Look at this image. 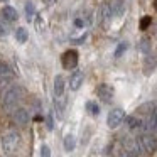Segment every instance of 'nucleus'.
<instances>
[{
	"instance_id": "1",
	"label": "nucleus",
	"mask_w": 157,
	"mask_h": 157,
	"mask_svg": "<svg viewBox=\"0 0 157 157\" xmlns=\"http://www.w3.org/2000/svg\"><path fill=\"white\" fill-rule=\"evenodd\" d=\"M22 98V88L21 86H10V88L5 90L4 98H2V105L7 112H14L17 108V105L21 103Z\"/></svg>"
},
{
	"instance_id": "2",
	"label": "nucleus",
	"mask_w": 157,
	"mask_h": 157,
	"mask_svg": "<svg viewBox=\"0 0 157 157\" xmlns=\"http://www.w3.org/2000/svg\"><path fill=\"white\" fill-rule=\"evenodd\" d=\"M19 145V133L15 130H9L2 137V154L4 155H10Z\"/></svg>"
},
{
	"instance_id": "3",
	"label": "nucleus",
	"mask_w": 157,
	"mask_h": 157,
	"mask_svg": "<svg viewBox=\"0 0 157 157\" xmlns=\"http://www.w3.org/2000/svg\"><path fill=\"white\" fill-rule=\"evenodd\" d=\"M142 130L144 133H152L157 132V106H154V110L147 115L145 120H142Z\"/></svg>"
},
{
	"instance_id": "4",
	"label": "nucleus",
	"mask_w": 157,
	"mask_h": 157,
	"mask_svg": "<svg viewBox=\"0 0 157 157\" xmlns=\"http://www.w3.org/2000/svg\"><path fill=\"white\" fill-rule=\"evenodd\" d=\"M137 140H139L142 152H152V150L157 149V139L150 133H142L140 137H137Z\"/></svg>"
},
{
	"instance_id": "5",
	"label": "nucleus",
	"mask_w": 157,
	"mask_h": 157,
	"mask_svg": "<svg viewBox=\"0 0 157 157\" xmlns=\"http://www.w3.org/2000/svg\"><path fill=\"white\" fill-rule=\"evenodd\" d=\"M123 120H125V112H123L122 108H115V110H112V112L108 113L106 125H108L110 128H117Z\"/></svg>"
},
{
	"instance_id": "6",
	"label": "nucleus",
	"mask_w": 157,
	"mask_h": 157,
	"mask_svg": "<svg viewBox=\"0 0 157 157\" xmlns=\"http://www.w3.org/2000/svg\"><path fill=\"white\" fill-rule=\"evenodd\" d=\"M63 66L66 69H75L78 66V52L75 49H69L63 54Z\"/></svg>"
},
{
	"instance_id": "7",
	"label": "nucleus",
	"mask_w": 157,
	"mask_h": 157,
	"mask_svg": "<svg viewBox=\"0 0 157 157\" xmlns=\"http://www.w3.org/2000/svg\"><path fill=\"white\" fill-rule=\"evenodd\" d=\"M123 149L127 150V152H130L132 155H140V154H144L142 152V149H140V145H139V140H137V137L133 139V137H127L125 140H123Z\"/></svg>"
},
{
	"instance_id": "8",
	"label": "nucleus",
	"mask_w": 157,
	"mask_h": 157,
	"mask_svg": "<svg viewBox=\"0 0 157 157\" xmlns=\"http://www.w3.org/2000/svg\"><path fill=\"white\" fill-rule=\"evenodd\" d=\"M96 95H98V98L101 100V101L110 103L113 100V88L110 85H106V83H103V85H100L98 88H96Z\"/></svg>"
},
{
	"instance_id": "9",
	"label": "nucleus",
	"mask_w": 157,
	"mask_h": 157,
	"mask_svg": "<svg viewBox=\"0 0 157 157\" xmlns=\"http://www.w3.org/2000/svg\"><path fill=\"white\" fill-rule=\"evenodd\" d=\"M157 66V54L155 52H147L145 61H144V73L145 75H150V73L155 69Z\"/></svg>"
},
{
	"instance_id": "10",
	"label": "nucleus",
	"mask_w": 157,
	"mask_h": 157,
	"mask_svg": "<svg viewBox=\"0 0 157 157\" xmlns=\"http://www.w3.org/2000/svg\"><path fill=\"white\" fill-rule=\"evenodd\" d=\"M14 122L17 125H25L29 122V112L25 108H17L14 110Z\"/></svg>"
},
{
	"instance_id": "11",
	"label": "nucleus",
	"mask_w": 157,
	"mask_h": 157,
	"mask_svg": "<svg viewBox=\"0 0 157 157\" xmlns=\"http://www.w3.org/2000/svg\"><path fill=\"white\" fill-rule=\"evenodd\" d=\"M81 83H83V73L81 71H75L71 75V78H69V88H71L73 91H76V90H79Z\"/></svg>"
},
{
	"instance_id": "12",
	"label": "nucleus",
	"mask_w": 157,
	"mask_h": 157,
	"mask_svg": "<svg viewBox=\"0 0 157 157\" xmlns=\"http://www.w3.org/2000/svg\"><path fill=\"white\" fill-rule=\"evenodd\" d=\"M2 17H4L5 21H9V22H14V21H17V19H19V14H17V10H15L14 7L7 5V7L2 9Z\"/></svg>"
},
{
	"instance_id": "13",
	"label": "nucleus",
	"mask_w": 157,
	"mask_h": 157,
	"mask_svg": "<svg viewBox=\"0 0 157 157\" xmlns=\"http://www.w3.org/2000/svg\"><path fill=\"white\" fill-rule=\"evenodd\" d=\"M63 93H64V78L61 75H58L54 78V96L56 98L63 96Z\"/></svg>"
},
{
	"instance_id": "14",
	"label": "nucleus",
	"mask_w": 157,
	"mask_h": 157,
	"mask_svg": "<svg viewBox=\"0 0 157 157\" xmlns=\"http://www.w3.org/2000/svg\"><path fill=\"white\" fill-rule=\"evenodd\" d=\"M64 106H66V100L63 96H58L54 101V110H56L59 118H63V115H64Z\"/></svg>"
},
{
	"instance_id": "15",
	"label": "nucleus",
	"mask_w": 157,
	"mask_h": 157,
	"mask_svg": "<svg viewBox=\"0 0 157 157\" xmlns=\"http://www.w3.org/2000/svg\"><path fill=\"white\" fill-rule=\"evenodd\" d=\"M127 125H128L130 130H139V128H142V120H139L137 117H128L127 118Z\"/></svg>"
},
{
	"instance_id": "16",
	"label": "nucleus",
	"mask_w": 157,
	"mask_h": 157,
	"mask_svg": "<svg viewBox=\"0 0 157 157\" xmlns=\"http://www.w3.org/2000/svg\"><path fill=\"white\" fill-rule=\"evenodd\" d=\"M100 17H101L103 22H108L110 17H112V7L110 5H101V9H100Z\"/></svg>"
},
{
	"instance_id": "17",
	"label": "nucleus",
	"mask_w": 157,
	"mask_h": 157,
	"mask_svg": "<svg viewBox=\"0 0 157 157\" xmlns=\"http://www.w3.org/2000/svg\"><path fill=\"white\" fill-rule=\"evenodd\" d=\"M75 147H76V139L73 135H66L64 137V150L66 152H71Z\"/></svg>"
},
{
	"instance_id": "18",
	"label": "nucleus",
	"mask_w": 157,
	"mask_h": 157,
	"mask_svg": "<svg viewBox=\"0 0 157 157\" xmlns=\"http://www.w3.org/2000/svg\"><path fill=\"white\" fill-rule=\"evenodd\" d=\"M27 37H29V34H27V31H25L24 27H19L17 31H15V39H17L21 44H24V42L27 41Z\"/></svg>"
},
{
	"instance_id": "19",
	"label": "nucleus",
	"mask_w": 157,
	"mask_h": 157,
	"mask_svg": "<svg viewBox=\"0 0 157 157\" xmlns=\"http://www.w3.org/2000/svg\"><path fill=\"white\" fill-rule=\"evenodd\" d=\"M123 10H125V5H123V2H122V0H117V2H115V7L112 9V12H115V15H118V17H120V15L123 14Z\"/></svg>"
},
{
	"instance_id": "20",
	"label": "nucleus",
	"mask_w": 157,
	"mask_h": 157,
	"mask_svg": "<svg viewBox=\"0 0 157 157\" xmlns=\"http://www.w3.org/2000/svg\"><path fill=\"white\" fill-rule=\"evenodd\" d=\"M86 110H88V113H91V115H98V113H100V106L96 105L95 101H88V103H86Z\"/></svg>"
},
{
	"instance_id": "21",
	"label": "nucleus",
	"mask_w": 157,
	"mask_h": 157,
	"mask_svg": "<svg viewBox=\"0 0 157 157\" xmlns=\"http://www.w3.org/2000/svg\"><path fill=\"white\" fill-rule=\"evenodd\" d=\"M7 76H12L10 68H9L7 64H4V63H0V79H2V78H7Z\"/></svg>"
},
{
	"instance_id": "22",
	"label": "nucleus",
	"mask_w": 157,
	"mask_h": 157,
	"mask_svg": "<svg viewBox=\"0 0 157 157\" xmlns=\"http://www.w3.org/2000/svg\"><path fill=\"white\" fill-rule=\"evenodd\" d=\"M139 49L142 52H150V42H149V39H142V41H140V44H139Z\"/></svg>"
},
{
	"instance_id": "23",
	"label": "nucleus",
	"mask_w": 157,
	"mask_h": 157,
	"mask_svg": "<svg viewBox=\"0 0 157 157\" xmlns=\"http://www.w3.org/2000/svg\"><path fill=\"white\" fill-rule=\"evenodd\" d=\"M25 12H27L29 17H32V15H34L36 7H34V4H32V2H25Z\"/></svg>"
},
{
	"instance_id": "24",
	"label": "nucleus",
	"mask_w": 157,
	"mask_h": 157,
	"mask_svg": "<svg viewBox=\"0 0 157 157\" xmlns=\"http://www.w3.org/2000/svg\"><path fill=\"white\" fill-rule=\"evenodd\" d=\"M150 22H152V19H150V17H142V21H140V29H142V31H145V29L149 27Z\"/></svg>"
},
{
	"instance_id": "25",
	"label": "nucleus",
	"mask_w": 157,
	"mask_h": 157,
	"mask_svg": "<svg viewBox=\"0 0 157 157\" xmlns=\"http://www.w3.org/2000/svg\"><path fill=\"white\" fill-rule=\"evenodd\" d=\"M125 49H127V44H125V42H122V44H120L118 48H117V51H115V56H117V58H118V56H122Z\"/></svg>"
},
{
	"instance_id": "26",
	"label": "nucleus",
	"mask_w": 157,
	"mask_h": 157,
	"mask_svg": "<svg viewBox=\"0 0 157 157\" xmlns=\"http://www.w3.org/2000/svg\"><path fill=\"white\" fill-rule=\"evenodd\" d=\"M41 157H51V150H49L48 145H42L41 147Z\"/></svg>"
},
{
	"instance_id": "27",
	"label": "nucleus",
	"mask_w": 157,
	"mask_h": 157,
	"mask_svg": "<svg viewBox=\"0 0 157 157\" xmlns=\"http://www.w3.org/2000/svg\"><path fill=\"white\" fill-rule=\"evenodd\" d=\"M117 157H135V155H132V154H130V152H127L125 149H122L118 154H117Z\"/></svg>"
},
{
	"instance_id": "28",
	"label": "nucleus",
	"mask_w": 157,
	"mask_h": 157,
	"mask_svg": "<svg viewBox=\"0 0 157 157\" xmlns=\"http://www.w3.org/2000/svg\"><path fill=\"white\" fill-rule=\"evenodd\" d=\"M9 32V29L5 27V24H2V22H0V34H7Z\"/></svg>"
},
{
	"instance_id": "29",
	"label": "nucleus",
	"mask_w": 157,
	"mask_h": 157,
	"mask_svg": "<svg viewBox=\"0 0 157 157\" xmlns=\"http://www.w3.org/2000/svg\"><path fill=\"white\" fill-rule=\"evenodd\" d=\"M75 25H76V27H83V21H81V19H76Z\"/></svg>"
},
{
	"instance_id": "30",
	"label": "nucleus",
	"mask_w": 157,
	"mask_h": 157,
	"mask_svg": "<svg viewBox=\"0 0 157 157\" xmlns=\"http://www.w3.org/2000/svg\"><path fill=\"white\" fill-rule=\"evenodd\" d=\"M44 2H46V4H48V5H52V4H54V2H56V0H44Z\"/></svg>"
},
{
	"instance_id": "31",
	"label": "nucleus",
	"mask_w": 157,
	"mask_h": 157,
	"mask_svg": "<svg viewBox=\"0 0 157 157\" xmlns=\"http://www.w3.org/2000/svg\"><path fill=\"white\" fill-rule=\"evenodd\" d=\"M155 9H157V0H155Z\"/></svg>"
},
{
	"instance_id": "32",
	"label": "nucleus",
	"mask_w": 157,
	"mask_h": 157,
	"mask_svg": "<svg viewBox=\"0 0 157 157\" xmlns=\"http://www.w3.org/2000/svg\"><path fill=\"white\" fill-rule=\"evenodd\" d=\"M0 2H7V0H0Z\"/></svg>"
}]
</instances>
